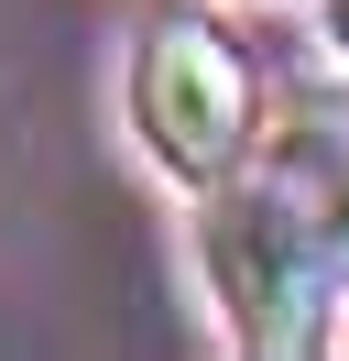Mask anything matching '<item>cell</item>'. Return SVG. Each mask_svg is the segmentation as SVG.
<instances>
[{
    "label": "cell",
    "mask_w": 349,
    "mask_h": 361,
    "mask_svg": "<svg viewBox=\"0 0 349 361\" xmlns=\"http://www.w3.org/2000/svg\"><path fill=\"white\" fill-rule=\"evenodd\" d=\"M131 132L153 142V164H174L196 186L229 176L240 142H251V55L196 11L142 23V44H131Z\"/></svg>",
    "instance_id": "7a4b0ae2"
},
{
    "label": "cell",
    "mask_w": 349,
    "mask_h": 361,
    "mask_svg": "<svg viewBox=\"0 0 349 361\" xmlns=\"http://www.w3.org/2000/svg\"><path fill=\"white\" fill-rule=\"evenodd\" d=\"M317 33H327V55L349 66V0H317Z\"/></svg>",
    "instance_id": "277c9868"
},
{
    "label": "cell",
    "mask_w": 349,
    "mask_h": 361,
    "mask_svg": "<svg viewBox=\"0 0 349 361\" xmlns=\"http://www.w3.org/2000/svg\"><path fill=\"white\" fill-rule=\"evenodd\" d=\"M273 186L305 219V241L327 252V274L349 285V110H305L295 132L273 142Z\"/></svg>",
    "instance_id": "3957f363"
},
{
    "label": "cell",
    "mask_w": 349,
    "mask_h": 361,
    "mask_svg": "<svg viewBox=\"0 0 349 361\" xmlns=\"http://www.w3.org/2000/svg\"><path fill=\"white\" fill-rule=\"evenodd\" d=\"M196 252H208V285L229 307V339L240 350H317L327 339V252L305 241V219L284 208V186H229L208 197L196 219Z\"/></svg>",
    "instance_id": "6da1fadb"
}]
</instances>
